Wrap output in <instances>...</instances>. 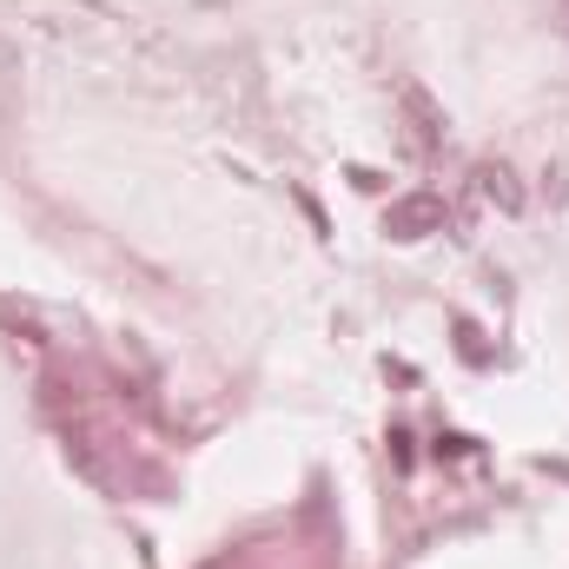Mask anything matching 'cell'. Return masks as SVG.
<instances>
[{"label":"cell","mask_w":569,"mask_h":569,"mask_svg":"<svg viewBox=\"0 0 569 569\" xmlns=\"http://www.w3.org/2000/svg\"><path fill=\"white\" fill-rule=\"evenodd\" d=\"M398 107H405V140L418 146V152H437V146H443V107L430 100L418 80L398 87Z\"/></svg>","instance_id":"1"},{"label":"cell","mask_w":569,"mask_h":569,"mask_svg":"<svg viewBox=\"0 0 569 569\" xmlns=\"http://www.w3.org/2000/svg\"><path fill=\"white\" fill-rule=\"evenodd\" d=\"M443 199L437 192H411V199H398L391 212H385V232L391 239H425V232H443Z\"/></svg>","instance_id":"2"},{"label":"cell","mask_w":569,"mask_h":569,"mask_svg":"<svg viewBox=\"0 0 569 569\" xmlns=\"http://www.w3.org/2000/svg\"><path fill=\"white\" fill-rule=\"evenodd\" d=\"M477 186H483V192H490L503 212H517V206H523V192L510 186V166H477Z\"/></svg>","instance_id":"3"}]
</instances>
